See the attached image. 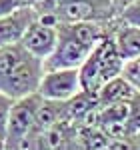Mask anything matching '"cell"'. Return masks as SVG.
<instances>
[{
  "label": "cell",
  "mask_w": 140,
  "mask_h": 150,
  "mask_svg": "<svg viewBox=\"0 0 140 150\" xmlns=\"http://www.w3.org/2000/svg\"><path fill=\"white\" fill-rule=\"evenodd\" d=\"M122 68H124V58L120 56L112 34H106L92 48L88 58L80 64L82 88L90 92H98L104 82L122 74Z\"/></svg>",
  "instance_id": "obj_1"
},
{
  "label": "cell",
  "mask_w": 140,
  "mask_h": 150,
  "mask_svg": "<svg viewBox=\"0 0 140 150\" xmlns=\"http://www.w3.org/2000/svg\"><path fill=\"white\" fill-rule=\"evenodd\" d=\"M42 102V96L38 92H32L28 96L16 98L10 108V116H8V126H6V136L2 142V148L16 150L22 146L24 138L30 134V130L34 126L36 110Z\"/></svg>",
  "instance_id": "obj_2"
},
{
  "label": "cell",
  "mask_w": 140,
  "mask_h": 150,
  "mask_svg": "<svg viewBox=\"0 0 140 150\" xmlns=\"http://www.w3.org/2000/svg\"><path fill=\"white\" fill-rule=\"evenodd\" d=\"M90 44H84L76 40L72 34H68L64 28L58 26V42L52 54L44 60V70H56V68H80V64L88 58L92 52Z\"/></svg>",
  "instance_id": "obj_3"
},
{
  "label": "cell",
  "mask_w": 140,
  "mask_h": 150,
  "mask_svg": "<svg viewBox=\"0 0 140 150\" xmlns=\"http://www.w3.org/2000/svg\"><path fill=\"white\" fill-rule=\"evenodd\" d=\"M78 90H82L80 68L44 70V76L38 86V94L48 100H68Z\"/></svg>",
  "instance_id": "obj_4"
},
{
  "label": "cell",
  "mask_w": 140,
  "mask_h": 150,
  "mask_svg": "<svg viewBox=\"0 0 140 150\" xmlns=\"http://www.w3.org/2000/svg\"><path fill=\"white\" fill-rule=\"evenodd\" d=\"M56 42H58V26L44 24L38 18H34L28 24L20 36V44L30 54L42 58V60H46L52 54V50L56 48Z\"/></svg>",
  "instance_id": "obj_5"
},
{
  "label": "cell",
  "mask_w": 140,
  "mask_h": 150,
  "mask_svg": "<svg viewBox=\"0 0 140 150\" xmlns=\"http://www.w3.org/2000/svg\"><path fill=\"white\" fill-rule=\"evenodd\" d=\"M112 30L110 34L116 42V48L124 62L134 56H140V26L138 24L124 22L122 18H112Z\"/></svg>",
  "instance_id": "obj_6"
},
{
  "label": "cell",
  "mask_w": 140,
  "mask_h": 150,
  "mask_svg": "<svg viewBox=\"0 0 140 150\" xmlns=\"http://www.w3.org/2000/svg\"><path fill=\"white\" fill-rule=\"evenodd\" d=\"M36 18V10L32 6H22L18 10H14L8 16L0 18V48L18 42L22 32L26 30V26Z\"/></svg>",
  "instance_id": "obj_7"
},
{
  "label": "cell",
  "mask_w": 140,
  "mask_h": 150,
  "mask_svg": "<svg viewBox=\"0 0 140 150\" xmlns=\"http://www.w3.org/2000/svg\"><path fill=\"white\" fill-rule=\"evenodd\" d=\"M58 16V24L62 22H84V20H106L102 12L86 0H64L54 10Z\"/></svg>",
  "instance_id": "obj_8"
},
{
  "label": "cell",
  "mask_w": 140,
  "mask_h": 150,
  "mask_svg": "<svg viewBox=\"0 0 140 150\" xmlns=\"http://www.w3.org/2000/svg\"><path fill=\"white\" fill-rule=\"evenodd\" d=\"M96 94H98L100 104L130 102V98L136 94V88L124 78V74H118V76H114V78H110L108 82H104L102 88H100Z\"/></svg>",
  "instance_id": "obj_9"
},
{
  "label": "cell",
  "mask_w": 140,
  "mask_h": 150,
  "mask_svg": "<svg viewBox=\"0 0 140 150\" xmlns=\"http://www.w3.org/2000/svg\"><path fill=\"white\" fill-rule=\"evenodd\" d=\"M24 54H26V48L20 44V40L0 48V90L2 92L10 80V74L14 72L16 64L22 60Z\"/></svg>",
  "instance_id": "obj_10"
},
{
  "label": "cell",
  "mask_w": 140,
  "mask_h": 150,
  "mask_svg": "<svg viewBox=\"0 0 140 150\" xmlns=\"http://www.w3.org/2000/svg\"><path fill=\"white\" fill-rule=\"evenodd\" d=\"M128 120V102H108L98 106L96 124H110V122H126Z\"/></svg>",
  "instance_id": "obj_11"
},
{
  "label": "cell",
  "mask_w": 140,
  "mask_h": 150,
  "mask_svg": "<svg viewBox=\"0 0 140 150\" xmlns=\"http://www.w3.org/2000/svg\"><path fill=\"white\" fill-rule=\"evenodd\" d=\"M128 128L132 134L140 132V90H136V94L130 98L128 102Z\"/></svg>",
  "instance_id": "obj_12"
},
{
  "label": "cell",
  "mask_w": 140,
  "mask_h": 150,
  "mask_svg": "<svg viewBox=\"0 0 140 150\" xmlns=\"http://www.w3.org/2000/svg\"><path fill=\"white\" fill-rule=\"evenodd\" d=\"M12 104H14V98L0 90V142H4V136H6V126H8Z\"/></svg>",
  "instance_id": "obj_13"
},
{
  "label": "cell",
  "mask_w": 140,
  "mask_h": 150,
  "mask_svg": "<svg viewBox=\"0 0 140 150\" xmlns=\"http://www.w3.org/2000/svg\"><path fill=\"white\" fill-rule=\"evenodd\" d=\"M122 74L124 78L136 88L140 90V56H134L124 62V68H122Z\"/></svg>",
  "instance_id": "obj_14"
},
{
  "label": "cell",
  "mask_w": 140,
  "mask_h": 150,
  "mask_svg": "<svg viewBox=\"0 0 140 150\" xmlns=\"http://www.w3.org/2000/svg\"><path fill=\"white\" fill-rule=\"evenodd\" d=\"M124 22H130V24H138L140 26V0H132L124 10L120 12V16Z\"/></svg>",
  "instance_id": "obj_15"
},
{
  "label": "cell",
  "mask_w": 140,
  "mask_h": 150,
  "mask_svg": "<svg viewBox=\"0 0 140 150\" xmlns=\"http://www.w3.org/2000/svg\"><path fill=\"white\" fill-rule=\"evenodd\" d=\"M22 6H28L26 0H0V18L12 14L14 10H18Z\"/></svg>",
  "instance_id": "obj_16"
},
{
  "label": "cell",
  "mask_w": 140,
  "mask_h": 150,
  "mask_svg": "<svg viewBox=\"0 0 140 150\" xmlns=\"http://www.w3.org/2000/svg\"><path fill=\"white\" fill-rule=\"evenodd\" d=\"M86 2L94 4L98 10L102 12V16H104L106 20H112L114 18V14H112V0H86Z\"/></svg>",
  "instance_id": "obj_17"
},
{
  "label": "cell",
  "mask_w": 140,
  "mask_h": 150,
  "mask_svg": "<svg viewBox=\"0 0 140 150\" xmlns=\"http://www.w3.org/2000/svg\"><path fill=\"white\" fill-rule=\"evenodd\" d=\"M134 142H136V150L140 148V132L138 134H134Z\"/></svg>",
  "instance_id": "obj_18"
},
{
  "label": "cell",
  "mask_w": 140,
  "mask_h": 150,
  "mask_svg": "<svg viewBox=\"0 0 140 150\" xmlns=\"http://www.w3.org/2000/svg\"><path fill=\"white\" fill-rule=\"evenodd\" d=\"M0 148H2V142H0Z\"/></svg>",
  "instance_id": "obj_19"
}]
</instances>
